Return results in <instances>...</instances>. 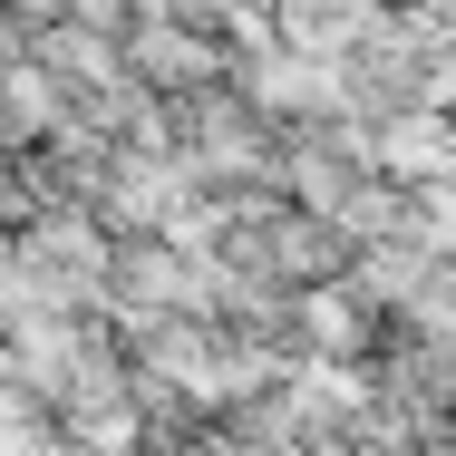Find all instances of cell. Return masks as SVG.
Listing matches in <instances>:
<instances>
[{
    "label": "cell",
    "mask_w": 456,
    "mask_h": 456,
    "mask_svg": "<svg viewBox=\"0 0 456 456\" xmlns=\"http://www.w3.org/2000/svg\"><path fill=\"white\" fill-rule=\"evenodd\" d=\"M10 10H20V29H39V20H59L69 0H10Z\"/></svg>",
    "instance_id": "6da1fadb"
}]
</instances>
